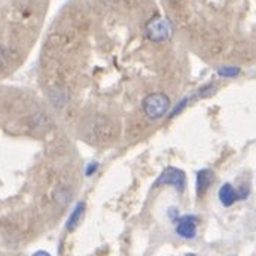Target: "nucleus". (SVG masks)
I'll return each mask as SVG.
<instances>
[{
  "label": "nucleus",
  "instance_id": "obj_9",
  "mask_svg": "<svg viewBox=\"0 0 256 256\" xmlns=\"http://www.w3.org/2000/svg\"><path fill=\"white\" fill-rule=\"evenodd\" d=\"M186 103H188V98H185V100H182V102L179 103V106H178V108H176V109H174V110L172 112V115H170V118H174V116H176L178 114H180V110H182V109H185V106H186Z\"/></svg>",
  "mask_w": 256,
  "mask_h": 256
},
{
  "label": "nucleus",
  "instance_id": "obj_5",
  "mask_svg": "<svg viewBox=\"0 0 256 256\" xmlns=\"http://www.w3.org/2000/svg\"><path fill=\"white\" fill-rule=\"evenodd\" d=\"M213 180H214V176H213L212 170H208V168L200 170L196 173V195L202 196L206 192L208 191V188L212 186Z\"/></svg>",
  "mask_w": 256,
  "mask_h": 256
},
{
  "label": "nucleus",
  "instance_id": "obj_1",
  "mask_svg": "<svg viewBox=\"0 0 256 256\" xmlns=\"http://www.w3.org/2000/svg\"><path fill=\"white\" fill-rule=\"evenodd\" d=\"M170 109V98L162 92H154L144 97L143 112L149 120L162 118Z\"/></svg>",
  "mask_w": 256,
  "mask_h": 256
},
{
  "label": "nucleus",
  "instance_id": "obj_11",
  "mask_svg": "<svg viewBox=\"0 0 256 256\" xmlns=\"http://www.w3.org/2000/svg\"><path fill=\"white\" fill-rule=\"evenodd\" d=\"M33 256H51L48 252H45V250H38L36 254H33Z\"/></svg>",
  "mask_w": 256,
  "mask_h": 256
},
{
  "label": "nucleus",
  "instance_id": "obj_8",
  "mask_svg": "<svg viewBox=\"0 0 256 256\" xmlns=\"http://www.w3.org/2000/svg\"><path fill=\"white\" fill-rule=\"evenodd\" d=\"M218 74L222 78H237L240 74V67L237 66H224L218 68Z\"/></svg>",
  "mask_w": 256,
  "mask_h": 256
},
{
  "label": "nucleus",
  "instance_id": "obj_12",
  "mask_svg": "<svg viewBox=\"0 0 256 256\" xmlns=\"http://www.w3.org/2000/svg\"><path fill=\"white\" fill-rule=\"evenodd\" d=\"M186 256H195V255H194V254H188V255H186Z\"/></svg>",
  "mask_w": 256,
  "mask_h": 256
},
{
  "label": "nucleus",
  "instance_id": "obj_10",
  "mask_svg": "<svg viewBox=\"0 0 256 256\" xmlns=\"http://www.w3.org/2000/svg\"><path fill=\"white\" fill-rule=\"evenodd\" d=\"M97 168H98V164H97V162H91V164H88V167L85 168V174H86V176H92V174L97 172Z\"/></svg>",
  "mask_w": 256,
  "mask_h": 256
},
{
  "label": "nucleus",
  "instance_id": "obj_2",
  "mask_svg": "<svg viewBox=\"0 0 256 256\" xmlns=\"http://www.w3.org/2000/svg\"><path fill=\"white\" fill-rule=\"evenodd\" d=\"M173 27L172 22L164 16H155L146 24V36L152 42H166L172 38Z\"/></svg>",
  "mask_w": 256,
  "mask_h": 256
},
{
  "label": "nucleus",
  "instance_id": "obj_4",
  "mask_svg": "<svg viewBox=\"0 0 256 256\" xmlns=\"http://www.w3.org/2000/svg\"><path fill=\"white\" fill-rule=\"evenodd\" d=\"M196 224H198V219H196L195 216H192V214L182 216V218L178 220L176 232H178L182 238L192 240V238H195V236H196Z\"/></svg>",
  "mask_w": 256,
  "mask_h": 256
},
{
  "label": "nucleus",
  "instance_id": "obj_6",
  "mask_svg": "<svg viewBox=\"0 0 256 256\" xmlns=\"http://www.w3.org/2000/svg\"><path fill=\"white\" fill-rule=\"evenodd\" d=\"M219 200L222 202V206L225 207H231L237 200H238V194L232 188L231 184H225L222 185V188L219 190Z\"/></svg>",
  "mask_w": 256,
  "mask_h": 256
},
{
  "label": "nucleus",
  "instance_id": "obj_7",
  "mask_svg": "<svg viewBox=\"0 0 256 256\" xmlns=\"http://www.w3.org/2000/svg\"><path fill=\"white\" fill-rule=\"evenodd\" d=\"M84 212H85V202H78L73 208V212L70 213L68 219H67V224H66V228L68 231H73L76 230V226L79 225L82 216H84Z\"/></svg>",
  "mask_w": 256,
  "mask_h": 256
},
{
  "label": "nucleus",
  "instance_id": "obj_3",
  "mask_svg": "<svg viewBox=\"0 0 256 256\" xmlns=\"http://www.w3.org/2000/svg\"><path fill=\"white\" fill-rule=\"evenodd\" d=\"M162 185H172L176 188L178 192H184L186 188V174L185 172H182L180 168L176 167H167L161 176L156 179V182L154 184L155 188L162 186Z\"/></svg>",
  "mask_w": 256,
  "mask_h": 256
}]
</instances>
